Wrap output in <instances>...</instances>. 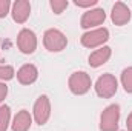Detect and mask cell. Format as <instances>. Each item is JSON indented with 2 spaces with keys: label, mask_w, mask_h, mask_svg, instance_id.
Masks as SVG:
<instances>
[{
  "label": "cell",
  "mask_w": 132,
  "mask_h": 131,
  "mask_svg": "<svg viewBox=\"0 0 132 131\" xmlns=\"http://www.w3.org/2000/svg\"><path fill=\"white\" fill-rule=\"evenodd\" d=\"M111 54H112V49L109 48V46H101L98 49H95L94 53H91V56H89V65L92 66V68H98V66L104 65L109 59H111Z\"/></svg>",
  "instance_id": "obj_13"
},
{
  "label": "cell",
  "mask_w": 132,
  "mask_h": 131,
  "mask_svg": "<svg viewBox=\"0 0 132 131\" xmlns=\"http://www.w3.org/2000/svg\"><path fill=\"white\" fill-rule=\"evenodd\" d=\"M120 105L111 103L100 114V131H118Z\"/></svg>",
  "instance_id": "obj_3"
},
{
  "label": "cell",
  "mask_w": 132,
  "mask_h": 131,
  "mask_svg": "<svg viewBox=\"0 0 132 131\" xmlns=\"http://www.w3.org/2000/svg\"><path fill=\"white\" fill-rule=\"evenodd\" d=\"M98 3V0H74V5L78 8H92Z\"/></svg>",
  "instance_id": "obj_19"
},
{
  "label": "cell",
  "mask_w": 132,
  "mask_h": 131,
  "mask_svg": "<svg viewBox=\"0 0 132 131\" xmlns=\"http://www.w3.org/2000/svg\"><path fill=\"white\" fill-rule=\"evenodd\" d=\"M121 85L128 94H132V66H128L121 71Z\"/></svg>",
  "instance_id": "obj_15"
},
{
  "label": "cell",
  "mask_w": 132,
  "mask_h": 131,
  "mask_svg": "<svg viewBox=\"0 0 132 131\" xmlns=\"http://www.w3.org/2000/svg\"><path fill=\"white\" fill-rule=\"evenodd\" d=\"M106 20V12L103 8H92V9H88L81 19H80V26L83 30H95V26L98 25H103Z\"/></svg>",
  "instance_id": "obj_7"
},
{
  "label": "cell",
  "mask_w": 132,
  "mask_h": 131,
  "mask_svg": "<svg viewBox=\"0 0 132 131\" xmlns=\"http://www.w3.org/2000/svg\"><path fill=\"white\" fill-rule=\"evenodd\" d=\"M109 40V30L108 28H95L89 30L80 37V43L85 48L94 49V48H101L104 43Z\"/></svg>",
  "instance_id": "obj_4"
},
{
  "label": "cell",
  "mask_w": 132,
  "mask_h": 131,
  "mask_svg": "<svg viewBox=\"0 0 132 131\" xmlns=\"http://www.w3.org/2000/svg\"><path fill=\"white\" fill-rule=\"evenodd\" d=\"M49 117H51V102H49V97L48 96L42 94L40 97L35 100V103H34L32 119L37 125L42 127V125L48 123Z\"/></svg>",
  "instance_id": "obj_6"
},
{
  "label": "cell",
  "mask_w": 132,
  "mask_h": 131,
  "mask_svg": "<svg viewBox=\"0 0 132 131\" xmlns=\"http://www.w3.org/2000/svg\"><path fill=\"white\" fill-rule=\"evenodd\" d=\"M131 17H132V12L129 9V6L125 2H115V5L112 6V11H111L112 23L117 25V26H123V25L129 23Z\"/></svg>",
  "instance_id": "obj_9"
},
{
  "label": "cell",
  "mask_w": 132,
  "mask_h": 131,
  "mask_svg": "<svg viewBox=\"0 0 132 131\" xmlns=\"http://www.w3.org/2000/svg\"><path fill=\"white\" fill-rule=\"evenodd\" d=\"M17 48L23 54H32L37 49V35L32 30L23 28L17 35Z\"/></svg>",
  "instance_id": "obj_8"
},
{
  "label": "cell",
  "mask_w": 132,
  "mask_h": 131,
  "mask_svg": "<svg viewBox=\"0 0 132 131\" xmlns=\"http://www.w3.org/2000/svg\"><path fill=\"white\" fill-rule=\"evenodd\" d=\"M95 93L101 99H111L115 96L117 90H118V80L114 74L111 72H104L101 74L97 82H95Z\"/></svg>",
  "instance_id": "obj_1"
},
{
  "label": "cell",
  "mask_w": 132,
  "mask_h": 131,
  "mask_svg": "<svg viewBox=\"0 0 132 131\" xmlns=\"http://www.w3.org/2000/svg\"><path fill=\"white\" fill-rule=\"evenodd\" d=\"M68 5H69L68 0H51V2H49L51 9H52L54 14H57V16H60V14L65 11L66 8H68Z\"/></svg>",
  "instance_id": "obj_17"
},
{
  "label": "cell",
  "mask_w": 132,
  "mask_h": 131,
  "mask_svg": "<svg viewBox=\"0 0 132 131\" xmlns=\"http://www.w3.org/2000/svg\"><path fill=\"white\" fill-rule=\"evenodd\" d=\"M126 128H128V131H132V111L126 119Z\"/></svg>",
  "instance_id": "obj_21"
},
{
  "label": "cell",
  "mask_w": 132,
  "mask_h": 131,
  "mask_svg": "<svg viewBox=\"0 0 132 131\" xmlns=\"http://www.w3.org/2000/svg\"><path fill=\"white\" fill-rule=\"evenodd\" d=\"M43 45L51 53H60L63 51L68 45V37L60 30L49 28L43 34Z\"/></svg>",
  "instance_id": "obj_5"
},
{
  "label": "cell",
  "mask_w": 132,
  "mask_h": 131,
  "mask_svg": "<svg viewBox=\"0 0 132 131\" xmlns=\"http://www.w3.org/2000/svg\"><path fill=\"white\" fill-rule=\"evenodd\" d=\"M6 96H8V86H6L5 82H0V105L6 99Z\"/></svg>",
  "instance_id": "obj_20"
},
{
  "label": "cell",
  "mask_w": 132,
  "mask_h": 131,
  "mask_svg": "<svg viewBox=\"0 0 132 131\" xmlns=\"http://www.w3.org/2000/svg\"><path fill=\"white\" fill-rule=\"evenodd\" d=\"M11 123V108L8 105H0V131H8Z\"/></svg>",
  "instance_id": "obj_14"
},
{
  "label": "cell",
  "mask_w": 132,
  "mask_h": 131,
  "mask_svg": "<svg viewBox=\"0 0 132 131\" xmlns=\"http://www.w3.org/2000/svg\"><path fill=\"white\" fill-rule=\"evenodd\" d=\"M15 76H17V80L22 85H32L34 82L38 79V69L32 63H25L23 66L19 68Z\"/></svg>",
  "instance_id": "obj_11"
},
{
  "label": "cell",
  "mask_w": 132,
  "mask_h": 131,
  "mask_svg": "<svg viewBox=\"0 0 132 131\" xmlns=\"http://www.w3.org/2000/svg\"><path fill=\"white\" fill-rule=\"evenodd\" d=\"M15 76V69L11 65H0V82H8L11 79H14Z\"/></svg>",
  "instance_id": "obj_16"
},
{
  "label": "cell",
  "mask_w": 132,
  "mask_h": 131,
  "mask_svg": "<svg viewBox=\"0 0 132 131\" xmlns=\"http://www.w3.org/2000/svg\"><path fill=\"white\" fill-rule=\"evenodd\" d=\"M31 125H32V116L29 114V111L20 110L14 116V119H12L11 130L12 131H29Z\"/></svg>",
  "instance_id": "obj_12"
},
{
  "label": "cell",
  "mask_w": 132,
  "mask_h": 131,
  "mask_svg": "<svg viewBox=\"0 0 132 131\" xmlns=\"http://www.w3.org/2000/svg\"><path fill=\"white\" fill-rule=\"evenodd\" d=\"M11 16L15 23H25L31 16V3L28 0H15L11 6Z\"/></svg>",
  "instance_id": "obj_10"
},
{
  "label": "cell",
  "mask_w": 132,
  "mask_h": 131,
  "mask_svg": "<svg viewBox=\"0 0 132 131\" xmlns=\"http://www.w3.org/2000/svg\"><path fill=\"white\" fill-rule=\"evenodd\" d=\"M11 6L12 3L9 0H0V19H5L11 12Z\"/></svg>",
  "instance_id": "obj_18"
},
{
  "label": "cell",
  "mask_w": 132,
  "mask_h": 131,
  "mask_svg": "<svg viewBox=\"0 0 132 131\" xmlns=\"http://www.w3.org/2000/svg\"><path fill=\"white\" fill-rule=\"evenodd\" d=\"M68 86H69V91L75 96H83L86 94L91 86H92V80H91V76L85 71H75L69 76V80H68Z\"/></svg>",
  "instance_id": "obj_2"
}]
</instances>
